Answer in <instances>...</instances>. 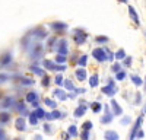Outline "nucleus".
<instances>
[{
    "label": "nucleus",
    "instance_id": "nucleus-32",
    "mask_svg": "<svg viewBox=\"0 0 146 140\" xmlns=\"http://www.w3.org/2000/svg\"><path fill=\"white\" fill-rule=\"evenodd\" d=\"M111 70H113V72H114V73L117 75L118 72H121V69H120V64H118V63H114V64L111 66Z\"/></svg>",
    "mask_w": 146,
    "mask_h": 140
},
{
    "label": "nucleus",
    "instance_id": "nucleus-6",
    "mask_svg": "<svg viewBox=\"0 0 146 140\" xmlns=\"http://www.w3.org/2000/svg\"><path fill=\"white\" fill-rule=\"evenodd\" d=\"M110 105L113 107V115H121V114H123V110L120 108V105H118V104H117L114 99H111Z\"/></svg>",
    "mask_w": 146,
    "mask_h": 140
},
{
    "label": "nucleus",
    "instance_id": "nucleus-18",
    "mask_svg": "<svg viewBox=\"0 0 146 140\" xmlns=\"http://www.w3.org/2000/svg\"><path fill=\"white\" fill-rule=\"evenodd\" d=\"M131 80H133V83H135V85H137V86L143 85V80H142L139 76H136V75H133V76H131Z\"/></svg>",
    "mask_w": 146,
    "mask_h": 140
},
{
    "label": "nucleus",
    "instance_id": "nucleus-37",
    "mask_svg": "<svg viewBox=\"0 0 146 140\" xmlns=\"http://www.w3.org/2000/svg\"><path fill=\"white\" fill-rule=\"evenodd\" d=\"M48 82H50L48 76H44V77H42V85H44V86H48Z\"/></svg>",
    "mask_w": 146,
    "mask_h": 140
},
{
    "label": "nucleus",
    "instance_id": "nucleus-42",
    "mask_svg": "<svg viewBox=\"0 0 146 140\" xmlns=\"http://www.w3.org/2000/svg\"><path fill=\"white\" fill-rule=\"evenodd\" d=\"M0 140H6V134L3 130H0Z\"/></svg>",
    "mask_w": 146,
    "mask_h": 140
},
{
    "label": "nucleus",
    "instance_id": "nucleus-5",
    "mask_svg": "<svg viewBox=\"0 0 146 140\" xmlns=\"http://www.w3.org/2000/svg\"><path fill=\"white\" fill-rule=\"evenodd\" d=\"M57 51H58V55H63V57L67 54V41H66V40H62V41L58 42Z\"/></svg>",
    "mask_w": 146,
    "mask_h": 140
},
{
    "label": "nucleus",
    "instance_id": "nucleus-10",
    "mask_svg": "<svg viewBox=\"0 0 146 140\" xmlns=\"http://www.w3.org/2000/svg\"><path fill=\"white\" fill-rule=\"evenodd\" d=\"M54 96H57L60 101H66L69 95H67L64 90H62V89H56V90H54Z\"/></svg>",
    "mask_w": 146,
    "mask_h": 140
},
{
    "label": "nucleus",
    "instance_id": "nucleus-39",
    "mask_svg": "<svg viewBox=\"0 0 146 140\" xmlns=\"http://www.w3.org/2000/svg\"><path fill=\"white\" fill-rule=\"evenodd\" d=\"M124 64H126V66H130V64H131V57H126V58H124Z\"/></svg>",
    "mask_w": 146,
    "mask_h": 140
},
{
    "label": "nucleus",
    "instance_id": "nucleus-16",
    "mask_svg": "<svg viewBox=\"0 0 146 140\" xmlns=\"http://www.w3.org/2000/svg\"><path fill=\"white\" fill-rule=\"evenodd\" d=\"M18 80H19V83H23L25 86H28V85H34V80L27 79V77H18Z\"/></svg>",
    "mask_w": 146,
    "mask_h": 140
},
{
    "label": "nucleus",
    "instance_id": "nucleus-2",
    "mask_svg": "<svg viewBox=\"0 0 146 140\" xmlns=\"http://www.w3.org/2000/svg\"><path fill=\"white\" fill-rule=\"evenodd\" d=\"M44 66L48 70H58V72H64V70H66V66H57V64H54L50 60H44Z\"/></svg>",
    "mask_w": 146,
    "mask_h": 140
},
{
    "label": "nucleus",
    "instance_id": "nucleus-11",
    "mask_svg": "<svg viewBox=\"0 0 146 140\" xmlns=\"http://www.w3.org/2000/svg\"><path fill=\"white\" fill-rule=\"evenodd\" d=\"M27 101L34 104V107H36V101H38V95H36L35 92H29L28 95H27Z\"/></svg>",
    "mask_w": 146,
    "mask_h": 140
},
{
    "label": "nucleus",
    "instance_id": "nucleus-3",
    "mask_svg": "<svg viewBox=\"0 0 146 140\" xmlns=\"http://www.w3.org/2000/svg\"><path fill=\"white\" fill-rule=\"evenodd\" d=\"M75 41L80 45V44H83L85 41H86V34H85L82 29H76L75 31Z\"/></svg>",
    "mask_w": 146,
    "mask_h": 140
},
{
    "label": "nucleus",
    "instance_id": "nucleus-44",
    "mask_svg": "<svg viewBox=\"0 0 146 140\" xmlns=\"http://www.w3.org/2000/svg\"><path fill=\"white\" fill-rule=\"evenodd\" d=\"M62 82H63L62 76H57V77H56V83H57V85H60V83H62Z\"/></svg>",
    "mask_w": 146,
    "mask_h": 140
},
{
    "label": "nucleus",
    "instance_id": "nucleus-45",
    "mask_svg": "<svg viewBox=\"0 0 146 140\" xmlns=\"http://www.w3.org/2000/svg\"><path fill=\"white\" fill-rule=\"evenodd\" d=\"M140 102V93H137L136 95V104H139Z\"/></svg>",
    "mask_w": 146,
    "mask_h": 140
},
{
    "label": "nucleus",
    "instance_id": "nucleus-1",
    "mask_svg": "<svg viewBox=\"0 0 146 140\" xmlns=\"http://www.w3.org/2000/svg\"><path fill=\"white\" fill-rule=\"evenodd\" d=\"M92 55L96 58L98 61H105L107 58H108V55H107V50H104V48H95L94 51H92Z\"/></svg>",
    "mask_w": 146,
    "mask_h": 140
},
{
    "label": "nucleus",
    "instance_id": "nucleus-40",
    "mask_svg": "<svg viewBox=\"0 0 146 140\" xmlns=\"http://www.w3.org/2000/svg\"><path fill=\"white\" fill-rule=\"evenodd\" d=\"M9 79V76H6V75H0V83L2 82H5V80H7Z\"/></svg>",
    "mask_w": 146,
    "mask_h": 140
},
{
    "label": "nucleus",
    "instance_id": "nucleus-43",
    "mask_svg": "<svg viewBox=\"0 0 146 140\" xmlns=\"http://www.w3.org/2000/svg\"><path fill=\"white\" fill-rule=\"evenodd\" d=\"M130 123V117H126V118H123V121H121V124H129Z\"/></svg>",
    "mask_w": 146,
    "mask_h": 140
},
{
    "label": "nucleus",
    "instance_id": "nucleus-26",
    "mask_svg": "<svg viewBox=\"0 0 146 140\" xmlns=\"http://www.w3.org/2000/svg\"><path fill=\"white\" fill-rule=\"evenodd\" d=\"M82 128H83V131H89L91 128H92V123H91V121H86V123H83Z\"/></svg>",
    "mask_w": 146,
    "mask_h": 140
},
{
    "label": "nucleus",
    "instance_id": "nucleus-4",
    "mask_svg": "<svg viewBox=\"0 0 146 140\" xmlns=\"http://www.w3.org/2000/svg\"><path fill=\"white\" fill-rule=\"evenodd\" d=\"M117 86H114L113 83H110L108 86H104L102 88V93H105V95H108V96H114L115 93H117Z\"/></svg>",
    "mask_w": 146,
    "mask_h": 140
},
{
    "label": "nucleus",
    "instance_id": "nucleus-30",
    "mask_svg": "<svg viewBox=\"0 0 146 140\" xmlns=\"http://www.w3.org/2000/svg\"><path fill=\"white\" fill-rule=\"evenodd\" d=\"M31 70H32V72H35L36 75H40V76H44V70H41V69H38V67L32 66V67H31Z\"/></svg>",
    "mask_w": 146,
    "mask_h": 140
},
{
    "label": "nucleus",
    "instance_id": "nucleus-41",
    "mask_svg": "<svg viewBox=\"0 0 146 140\" xmlns=\"http://www.w3.org/2000/svg\"><path fill=\"white\" fill-rule=\"evenodd\" d=\"M96 41H98V42H101V41L105 42V41H108V38L107 37H98V38H96Z\"/></svg>",
    "mask_w": 146,
    "mask_h": 140
},
{
    "label": "nucleus",
    "instance_id": "nucleus-47",
    "mask_svg": "<svg viewBox=\"0 0 146 140\" xmlns=\"http://www.w3.org/2000/svg\"><path fill=\"white\" fill-rule=\"evenodd\" d=\"M15 140H19V139H15Z\"/></svg>",
    "mask_w": 146,
    "mask_h": 140
},
{
    "label": "nucleus",
    "instance_id": "nucleus-31",
    "mask_svg": "<svg viewBox=\"0 0 146 140\" xmlns=\"http://www.w3.org/2000/svg\"><path fill=\"white\" fill-rule=\"evenodd\" d=\"M64 86H66L67 89H70V90H76V88L73 86V83H72L70 80H64Z\"/></svg>",
    "mask_w": 146,
    "mask_h": 140
},
{
    "label": "nucleus",
    "instance_id": "nucleus-38",
    "mask_svg": "<svg viewBox=\"0 0 146 140\" xmlns=\"http://www.w3.org/2000/svg\"><path fill=\"white\" fill-rule=\"evenodd\" d=\"M88 137H89V131H83L82 133V140H88Z\"/></svg>",
    "mask_w": 146,
    "mask_h": 140
},
{
    "label": "nucleus",
    "instance_id": "nucleus-28",
    "mask_svg": "<svg viewBox=\"0 0 146 140\" xmlns=\"http://www.w3.org/2000/svg\"><path fill=\"white\" fill-rule=\"evenodd\" d=\"M76 134H78L76 127H75V125H70V127H69V136H73V137H75Z\"/></svg>",
    "mask_w": 146,
    "mask_h": 140
},
{
    "label": "nucleus",
    "instance_id": "nucleus-22",
    "mask_svg": "<svg viewBox=\"0 0 146 140\" xmlns=\"http://www.w3.org/2000/svg\"><path fill=\"white\" fill-rule=\"evenodd\" d=\"M9 112H0V121L2 123H6L7 120H9Z\"/></svg>",
    "mask_w": 146,
    "mask_h": 140
},
{
    "label": "nucleus",
    "instance_id": "nucleus-29",
    "mask_svg": "<svg viewBox=\"0 0 146 140\" xmlns=\"http://www.w3.org/2000/svg\"><path fill=\"white\" fill-rule=\"evenodd\" d=\"M16 107H18L16 110H18L21 114H27V108H25V105H23V104H18Z\"/></svg>",
    "mask_w": 146,
    "mask_h": 140
},
{
    "label": "nucleus",
    "instance_id": "nucleus-25",
    "mask_svg": "<svg viewBox=\"0 0 146 140\" xmlns=\"http://www.w3.org/2000/svg\"><path fill=\"white\" fill-rule=\"evenodd\" d=\"M44 104L48 105V107H51V108H57V104L54 101H51V99H44Z\"/></svg>",
    "mask_w": 146,
    "mask_h": 140
},
{
    "label": "nucleus",
    "instance_id": "nucleus-19",
    "mask_svg": "<svg viewBox=\"0 0 146 140\" xmlns=\"http://www.w3.org/2000/svg\"><path fill=\"white\" fill-rule=\"evenodd\" d=\"M85 111H86V108H85L83 105H82V107H79V108L75 111V117H82V115L85 114Z\"/></svg>",
    "mask_w": 146,
    "mask_h": 140
},
{
    "label": "nucleus",
    "instance_id": "nucleus-36",
    "mask_svg": "<svg viewBox=\"0 0 146 140\" xmlns=\"http://www.w3.org/2000/svg\"><path fill=\"white\" fill-rule=\"evenodd\" d=\"M57 63H64V60H66V57H63V55H57Z\"/></svg>",
    "mask_w": 146,
    "mask_h": 140
},
{
    "label": "nucleus",
    "instance_id": "nucleus-24",
    "mask_svg": "<svg viewBox=\"0 0 146 140\" xmlns=\"http://www.w3.org/2000/svg\"><path fill=\"white\" fill-rule=\"evenodd\" d=\"M34 114L36 115V118H44V117H45V112H44V110H41V108H38Z\"/></svg>",
    "mask_w": 146,
    "mask_h": 140
},
{
    "label": "nucleus",
    "instance_id": "nucleus-23",
    "mask_svg": "<svg viewBox=\"0 0 146 140\" xmlns=\"http://www.w3.org/2000/svg\"><path fill=\"white\" fill-rule=\"evenodd\" d=\"M115 58H117V60H123V58H126V53H124L123 50L117 51V53H115Z\"/></svg>",
    "mask_w": 146,
    "mask_h": 140
},
{
    "label": "nucleus",
    "instance_id": "nucleus-34",
    "mask_svg": "<svg viewBox=\"0 0 146 140\" xmlns=\"http://www.w3.org/2000/svg\"><path fill=\"white\" fill-rule=\"evenodd\" d=\"M54 29H63L66 25H64V23H60V22H57V23H53V25H51Z\"/></svg>",
    "mask_w": 146,
    "mask_h": 140
},
{
    "label": "nucleus",
    "instance_id": "nucleus-35",
    "mask_svg": "<svg viewBox=\"0 0 146 140\" xmlns=\"http://www.w3.org/2000/svg\"><path fill=\"white\" fill-rule=\"evenodd\" d=\"M86 60H88V57H86V55H82V57L79 58V64H80V66H86Z\"/></svg>",
    "mask_w": 146,
    "mask_h": 140
},
{
    "label": "nucleus",
    "instance_id": "nucleus-27",
    "mask_svg": "<svg viewBox=\"0 0 146 140\" xmlns=\"http://www.w3.org/2000/svg\"><path fill=\"white\" fill-rule=\"evenodd\" d=\"M91 108H92L94 112H98V111L101 110V105H100V102H94V104L91 105Z\"/></svg>",
    "mask_w": 146,
    "mask_h": 140
},
{
    "label": "nucleus",
    "instance_id": "nucleus-17",
    "mask_svg": "<svg viewBox=\"0 0 146 140\" xmlns=\"http://www.w3.org/2000/svg\"><path fill=\"white\" fill-rule=\"evenodd\" d=\"M10 61V54L9 53H6V54H3L2 57H0V63L2 64H7Z\"/></svg>",
    "mask_w": 146,
    "mask_h": 140
},
{
    "label": "nucleus",
    "instance_id": "nucleus-20",
    "mask_svg": "<svg viewBox=\"0 0 146 140\" xmlns=\"http://www.w3.org/2000/svg\"><path fill=\"white\" fill-rule=\"evenodd\" d=\"M13 104H15V99L13 98H6L3 101V107L6 108V107H10V105H13Z\"/></svg>",
    "mask_w": 146,
    "mask_h": 140
},
{
    "label": "nucleus",
    "instance_id": "nucleus-21",
    "mask_svg": "<svg viewBox=\"0 0 146 140\" xmlns=\"http://www.w3.org/2000/svg\"><path fill=\"white\" fill-rule=\"evenodd\" d=\"M29 123H31V125H35L36 123H38V118H36V115L34 112L29 114Z\"/></svg>",
    "mask_w": 146,
    "mask_h": 140
},
{
    "label": "nucleus",
    "instance_id": "nucleus-48",
    "mask_svg": "<svg viewBox=\"0 0 146 140\" xmlns=\"http://www.w3.org/2000/svg\"><path fill=\"white\" fill-rule=\"evenodd\" d=\"M145 111H146V110H145Z\"/></svg>",
    "mask_w": 146,
    "mask_h": 140
},
{
    "label": "nucleus",
    "instance_id": "nucleus-15",
    "mask_svg": "<svg viewBox=\"0 0 146 140\" xmlns=\"http://www.w3.org/2000/svg\"><path fill=\"white\" fill-rule=\"evenodd\" d=\"M98 82H100L98 75H92L91 79H89V85H91V88H96V86H98Z\"/></svg>",
    "mask_w": 146,
    "mask_h": 140
},
{
    "label": "nucleus",
    "instance_id": "nucleus-12",
    "mask_svg": "<svg viewBox=\"0 0 146 140\" xmlns=\"http://www.w3.org/2000/svg\"><path fill=\"white\" fill-rule=\"evenodd\" d=\"M15 127H16V130L23 131L25 130V120H23L22 117H19V118L16 120V123H15Z\"/></svg>",
    "mask_w": 146,
    "mask_h": 140
},
{
    "label": "nucleus",
    "instance_id": "nucleus-7",
    "mask_svg": "<svg viewBox=\"0 0 146 140\" xmlns=\"http://www.w3.org/2000/svg\"><path fill=\"white\" fill-rule=\"evenodd\" d=\"M113 114L110 112V110H108V107H105V115L101 118V123L102 124H108V123H111V120H113Z\"/></svg>",
    "mask_w": 146,
    "mask_h": 140
},
{
    "label": "nucleus",
    "instance_id": "nucleus-46",
    "mask_svg": "<svg viewBox=\"0 0 146 140\" xmlns=\"http://www.w3.org/2000/svg\"><path fill=\"white\" fill-rule=\"evenodd\" d=\"M145 90H146V77H145Z\"/></svg>",
    "mask_w": 146,
    "mask_h": 140
},
{
    "label": "nucleus",
    "instance_id": "nucleus-33",
    "mask_svg": "<svg viewBox=\"0 0 146 140\" xmlns=\"http://www.w3.org/2000/svg\"><path fill=\"white\" fill-rule=\"evenodd\" d=\"M115 77H117V80H123V79L126 77V72H123V70H121V72H118V73L115 75Z\"/></svg>",
    "mask_w": 146,
    "mask_h": 140
},
{
    "label": "nucleus",
    "instance_id": "nucleus-9",
    "mask_svg": "<svg viewBox=\"0 0 146 140\" xmlns=\"http://www.w3.org/2000/svg\"><path fill=\"white\" fill-rule=\"evenodd\" d=\"M142 120H143V117L140 115L139 118H137V123L135 124V127H133V130H131V137H130V140H135V137H136V133H137L139 127H140V124H142Z\"/></svg>",
    "mask_w": 146,
    "mask_h": 140
},
{
    "label": "nucleus",
    "instance_id": "nucleus-13",
    "mask_svg": "<svg viewBox=\"0 0 146 140\" xmlns=\"http://www.w3.org/2000/svg\"><path fill=\"white\" fill-rule=\"evenodd\" d=\"M76 77L79 82H83L85 79H86V70L85 69H78L76 70Z\"/></svg>",
    "mask_w": 146,
    "mask_h": 140
},
{
    "label": "nucleus",
    "instance_id": "nucleus-8",
    "mask_svg": "<svg viewBox=\"0 0 146 140\" xmlns=\"http://www.w3.org/2000/svg\"><path fill=\"white\" fill-rule=\"evenodd\" d=\"M104 139H105V140H118L120 136H118L115 131H113V130H107L105 134H104Z\"/></svg>",
    "mask_w": 146,
    "mask_h": 140
},
{
    "label": "nucleus",
    "instance_id": "nucleus-14",
    "mask_svg": "<svg viewBox=\"0 0 146 140\" xmlns=\"http://www.w3.org/2000/svg\"><path fill=\"white\" fill-rule=\"evenodd\" d=\"M129 12H130V18L133 19V22H135V23H137V25H139V16H137V13H136V10L133 9L131 6H129Z\"/></svg>",
    "mask_w": 146,
    "mask_h": 140
}]
</instances>
